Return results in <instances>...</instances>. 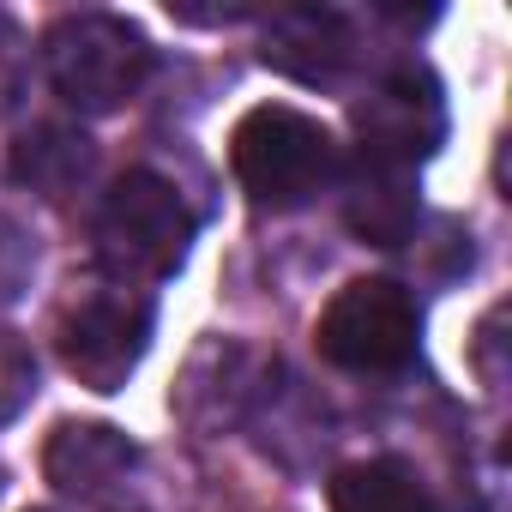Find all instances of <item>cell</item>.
<instances>
[{
	"label": "cell",
	"mask_w": 512,
	"mask_h": 512,
	"mask_svg": "<svg viewBox=\"0 0 512 512\" xmlns=\"http://www.w3.org/2000/svg\"><path fill=\"white\" fill-rule=\"evenodd\" d=\"M91 175H97V145L67 121H37L13 139V181L49 205L79 199Z\"/></svg>",
	"instance_id": "obj_11"
},
{
	"label": "cell",
	"mask_w": 512,
	"mask_h": 512,
	"mask_svg": "<svg viewBox=\"0 0 512 512\" xmlns=\"http://www.w3.org/2000/svg\"><path fill=\"white\" fill-rule=\"evenodd\" d=\"M344 223L368 247H404L416 241L422 199H416V169H392L374 157H356L344 175Z\"/></svg>",
	"instance_id": "obj_10"
},
{
	"label": "cell",
	"mask_w": 512,
	"mask_h": 512,
	"mask_svg": "<svg viewBox=\"0 0 512 512\" xmlns=\"http://www.w3.org/2000/svg\"><path fill=\"white\" fill-rule=\"evenodd\" d=\"M145 452L115 422H61L43 446V476L79 506H115L133 494Z\"/></svg>",
	"instance_id": "obj_8"
},
{
	"label": "cell",
	"mask_w": 512,
	"mask_h": 512,
	"mask_svg": "<svg viewBox=\"0 0 512 512\" xmlns=\"http://www.w3.org/2000/svg\"><path fill=\"white\" fill-rule=\"evenodd\" d=\"M314 344L344 374H404L422 350V302L392 278H356L320 308Z\"/></svg>",
	"instance_id": "obj_5"
},
{
	"label": "cell",
	"mask_w": 512,
	"mask_h": 512,
	"mask_svg": "<svg viewBox=\"0 0 512 512\" xmlns=\"http://www.w3.org/2000/svg\"><path fill=\"white\" fill-rule=\"evenodd\" d=\"M157 67L145 31L121 13H67L43 37V73L73 115H115L127 109Z\"/></svg>",
	"instance_id": "obj_3"
},
{
	"label": "cell",
	"mask_w": 512,
	"mask_h": 512,
	"mask_svg": "<svg viewBox=\"0 0 512 512\" xmlns=\"http://www.w3.org/2000/svg\"><path fill=\"white\" fill-rule=\"evenodd\" d=\"M332 512H434V494L404 458H356L332 476Z\"/></svg>",
	"instance_id": "obj_12"
},
{
	"label": "cell",
	"mask_w": 512,
	"mask_h": 512,
	"mask_svg": "<svg viewBox=\"0 0 512 512\" xmlns=\"http://www.w3.org/2000/svg\"><path fill=\"white\" fill-rule=\"evenodd\" d=\"M278 380H284L278 356L253 350V344H241V338L211 332V338L187 356V368H181L169 404H175V416H181L193 434L211 440V434H229V428L253 422V410L266 404V392H272Z\"/></svg>",
	"instance_id": "obj_6"
},
{
	"label": "cell",
	"mask_w": 512,
	"mask_h": 512,
	"mask_svg": "<svg viewBox=\"0 0 512 512\" xmlns=\"http://www.w3.org/2000/svg\"><path fill=\"white\" fill-rule=\"evenodd\" d=\"M350 127L362 139L356 157H374V163H392V169H422L446 145V97H440V79L428 67H416V61L392 67L350 109Z\"/></svg>",
	"instance_id": "obj_7"
},
{
	"label": "cell",
	"mask_w": 512,
	"mask_h": 512,
	"mask_svg": "<svg viewBox=\"0 0 512 512\" xmlns=\"http://www.w3.org/2000/svg\"><path fill=\"white\" fill-rule=\"evenodd\" d=\"M199 217L187 193L157 169H127L97 205V266L139 290L175 278L193 253Z\"/></svg>",
	"instance_id": "obj_1"
},
{
	"label": "cell",
	"mask_w": 512,
	"mask_h": 512,
	"mask_svg": "<svg viewBox=\"0 0 512 512\" xmlns=\"http://www.w3.org/2000/svg\"><path fill=\"white\" fill-rule=\"evenodd\" d=\"M151 332H157V296L127 284V278H85L73 284V296L61 302V320H55V350L67 362V374L85 386V392H121L145 350H151Z\"/></svg>",
	"instance_id": "obj_2"
},
{
	"label": "cell",
	"mask_w": 512,
	"mask_h": 512,
	"mask_svg": "<svg viewBox=\"0 0 512 512\" xmlns=\"http://www.w3.org/2000/svg\"><path fill=\"white\" fill-rule=\"evenodd\" d=\"M37 278V235L19 217H0V308H13Z\"/></svg>",
	"instance_id": "obj_13"
},
{
	"label": "cell",
	"mask_w": 512,
	"mask_h": 512,
	"mask_svg": "<svg viewBox=\"0 0 512 512\" xmlns=\"http://www.w3.org/2000/svg\"><path fill=\"white\" fill-rule=\"evenodd\" d=\"M500 320H506V308H488V320L476 326V368H482L488 392H500V380H506V368H500Z\"/></svg>",
	"instance_id": "obj_16"
},
{
	"label": "cell",
	"mask_w": 512,
	"mask_h": 512,
	"mask_svg": "<svg viewBox=\"0 0 512 512\" xmlns=\"http://www.w3.org/2000/svg\"><path fill=\"white\" fill-rule=\"evenodd\" d=\"M0 494H7V464H0Z\"/></svg>",
	"instance_id": "obj_17"
},
{
	"label": "cell",
	"mask_w": 512,
	"mask_h": 512,
	"mask_svg": "<svg viewBox=\"0 0 512 512\" xmlns=\"http://www.w3.org/2000/svg\"><path fill=\"white\" fill-rule=\"evenodd\" d=\"M229 169H235V181L253 205L296 211V205H308L332 187L338 139L290 103H260L229 133Z\"/></svg>",
	"instance_id": "obj_4"
},
{
	"label": "cell",
	"mask_w": 512,
	"mask_h": 512,
	"mask_svg": "<svg viewBox=\"0 0 512 512\" xmlns=\"http://www.w3.org/2000/svg\"><path fill=\"white\" fill-rule=\"evenodd\" d=\"M25 85H31V37L19 31V19L0 13V115L19 109Z\"/></svg>",
	"instance_id": "obj_15"
},
{
	"label": "cell",
	"mask_w": 512,
	"mask_h": 512,
	"mask_svg": "<svg viewBox=\"0 0 512 512\" xmlns=\"http://www.w3.org/2000/svg\"><path fill=\"white\" fill-rule=\"evenodd\" d=\"M37 398V356L25 350V338L0 332V422L25 416Z\"/></svg>",
	"instance_id": "obj_14"
},
{
	"label": "cell",
	"mask_w": 512,
	"mask_h": 512,
	"mask_svg": "<svg viewBox=\"0 0 512 512\" xmlns=\"http://www.w3.org/2000/svg\"><path fill=\"white\" fill-rule=\"evenodd\" d=\"M260 61L296 85H338L362 61V37L338 7H284L260 31Z\"/></svg>",
	"instance_id": "obj_9"
}]
</instances>
